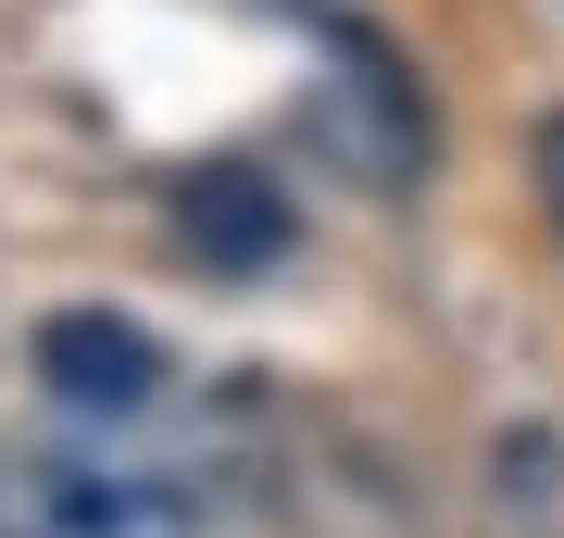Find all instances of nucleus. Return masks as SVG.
Here are the masks:
<instances>
[{
    "mask_svg": "<svg viewBox=\"0 0 564 538\" xmlns=\"http://www.w3.org/2000/svg\"><path fill=\"white\" fill-rule=\"evenodd\" d=\"M39 376H51V400H76V414H139V400L163 388V351H151V326L76 300V314L39 326Z\"/></svg>",
    "mask_w": 564,
    "mask_h": 538,
    "instance_id": "f03ea898",
    "label": "nucleus"
},
{
    "mask_svg": "<svg viewBox=\"0 0 564 538\" xmlns=\"http://www.w3.org/2000/svg\"><path fill=\"white\" fill-rule=\"evenodd\" d=\"M176 239L214 263V276H276L289 239H302V213H289L276 176H251V163H202V176L176 188Z\"/></svg>",
    "mask_w": 564,
    "mask_h": 538,
    "instance_id": "f257e3e1",
    "label": "nucleus"
},
{
    "mask_svg": "<svg viewBox=\"0 0 564 538\" xmlns=\"http://www.w3.org/2000/svg\"><path fill=\"white\" fill-rule=\"evenodd\" d=\"M527 163H540V213H552V239H564V113L527 125Z\"/></svg>",
    "mask_w": 564,
    "mask_h": 538,
    "instance_id": "7ed1b4c3",
    "label": "nucleus"
}]
</instances>
